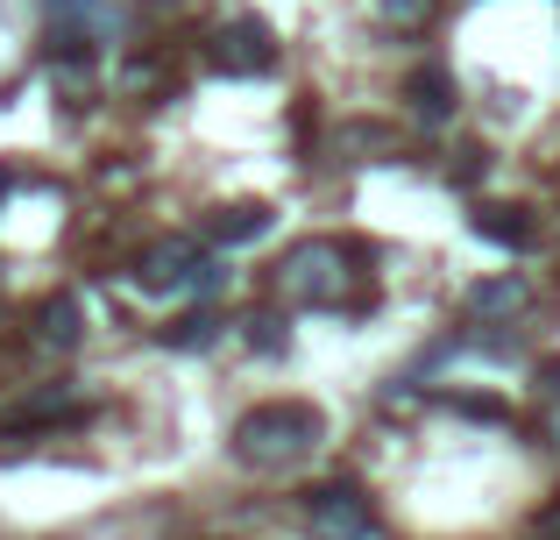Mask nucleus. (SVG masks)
Returning a JSON list of instances; mask_svg holds the SVG:
<instances>
[{"instance_id": "nucleus-1", "label": "nucleus", "mask_w": 560, "mask_h": 540, "mask_svg": "<svg viewBox=\"0 0 560 540\" xmlns=\"http://www.w3.org/2000/svg\"><path fill=\"white\" fill-rule=\"evenodd\" d=\"M327 441V420H319V405H305V399H270V405H256V413H242L234 420V462L242 470H299L313 448Z\"/></svg>"}, {"instance_id": "nucleus-2", "label": "nucleus", "mask_w": 560, "mask_h": 540, "mask_svg": "<svg viewBox=\"0 0 560 540\" xmlns=\"http://www.w3.org/2000/svg\"><path fill=\"white\" fill-rule=\"evenodd\" d=\"M355 256L341 250V242H299V250H284V264H277V299L284 306H341L348 285H355Z\"/></svg>"}, {"instance_id": "nucleus-3", "label": "nucleus", "mask_w": 560, "mask_h": 540, "mask_svg": "<svg viewBox=\"0 0 560 540\" xmlns=\"http://www.w3.org/2000/svg\"><path fill=\"white\" fill-rule=\"evenodd\" d=\"M128 271H136V285H142V291H213L220 277H228V271H220L191 235H164V242H150V250H142Z\"/></svg>"}, {"instance_id": "nucleus-4", "label": "nucleus", "mask_w": 560, "mask_h": 540, "mask_svg": "<svg viewBox=\"0 0 560 540\" xmlns=\"http://www.w3.org/2000/svg\"><path fill=\"white\" fill-rule=\"evenodd\" d=\"M305 533L313 540H390V527L376 519V505L355 484H319L305 498Z\"/></svg>"}, {"instance_id": "nucleus-5", "label": "nucleus", "mask_w": 560, "mask_h": 540, "mask_svg": "<svg viewBox=\"0 0 560 540\" xmlns=\"http://www.w3.org/2000/svg\"><path fill=\"white\" fill-rule=\"evenodd\" d=\"M213 71H228V79H262V71L277 65V43H270V28L256 22V14H242V22H228L213 36Z\"/></svg>"}, {"instance_id": "nucleus-6", "label": "nucleus", "mask_w": 560, "mask_h": 540, "mask_svg": "<svg viewBox=\"0 0 560 540\" xmlns=\"http://www.w3.org/2000/svg\"><path fill=\"white\" fill-rule=\"evenodd\" d=\"M79 413H85L79 384H43V391H28V399L0 405V427H50V420H79Z\"/></svg>"}, {"instance_id": "nucleus-7", "label": "nucleus", "mask_w": 560, "mask_h": 540, "mask_svg": "<svg viewBox=\"0 0 560 540\" xmlns=\"http://www.w3.org/2000/svg\"><path fill=\"white\" fill-rule=\"evenodd\" d=\"M405 100H411V114H419V122H447V114L462 107V85H454L447 65H419L405 79Z\"/></svg>"}, {"instance_id": "nucleus-8", "label": "nucleus", "mask_w": 560, "mask_h": 540, "mask_svg": "<svg viewBox=\"0 0 560 540\" xmlns=\"http://www.w3.org/2000/svg\"><path fill=\"white\" fill-rule=\"evenodd\" d=\"M468 313L476 320H518L525 306H533V285H525L518 271H504V277H482V285H468Z\"/></svg>"}, {"instance_id": "nucleus-9", "label": "nucleus", "mask_w": 560, "mask_h": 540, "mask_svg": "<svg viewBox=\"0 0 560 540\" xmlns=\"http://www.w3.org/2000/svg\"><path fill=\"white\" fill-rule=\"evenodd\" d=\"M476 235L497 242V250H539L533 207H476Z\"/></svg>"}, {"instance_id": "nucleus-10", "label": "nucleus", "mask_w": 560, "mask_h": 540, "mask_svg": "<svg viewBox=\"0 0 560 540\" xmlns=\"http://www.w3.org/2000/svg\"><path fill=\"white\" fill-rule=\"evenodd\" d=\"M79 299H71V291H57V299H43L36 306V342L43 348H79Z\"/></svg>"}, {"instance_id": "nucleus-11", "label": "nucleus", "mask_w": 560, "mask_h": 540, "mask_svg": "<svg viewBox=\"0 0 560 540\" xmlns=\"http://www.w3.org/2000/svg\"><path fill=\"white\" fill-rule=\"evenodd\" d=\"M213 235H220V242H256V235H270V207H262V199L220 207V214H213Z\"/></svg>"}, {"instance_id": "nucleus-12", "label": "nucleus", "mask_w": 560, "mask_h": 540, "mask_svg": "<svg viewBox=\"0 0 560 540\" xmlns=\"http://www.w3.org/2000/svg\"><path fill=\"white\" fill-rule=\"evenodd\" d=\"M433 8H440V0H376V14L390 28H425V22H433Z\"/></svg>"}, {"instance_id": "nucleus-13", "label": "nucleus", "mask_w": 560, "mask_h": 540, "mask_svg": "<svg viewBox=\"0 0 560 540\" xmlns=\"http://www.w3.org/2000/svg\"><path fill=\"white\" fill-rule=\"evenodd\" d=\"M164 342L171 348H206V342H213V320L191 313V320H178V328H164Z\"/></svg>"}, {"instance_id": "nucleus-14", "label": "nucleus", "mask_w": 560, "mask_h": 540, "mask_svg": "<svg viewBox=\"0 0 560 540\" xmlns=\"http://www.w3.org/2000/svg\"><path fill=\"white\" fill-rule=\"evenodd\" d=\"M454 179H462V185H476V179H482V150H462V164H454Z\"/></svg>"}, {"instance_id": "nucleus-15", "label": "nucleus", "mask_w": 560, "mask_h": 540, "mask_svg": "<svg viewBox=\"0 0 560 540\" xmlns=\"http://www.w3.org/2000/svg\"><path fill=\"white\" fill-rule=\"evenodd\" d=\"M539 540H560V505H553V513H539Z\"/></svg>"}, {"instance_id": "nucleus-16", "label": "nucleus", "mask_w": 560, "mask_h": 540, "mask_svg": "<svg viewBox=\"0 0 560 540\" xmlns=\"http://www.w3.org/2000/svg\"><path fill=\"white\" fill-rule=\"evenodd\" d=\"M539 384H547V391H560V363H539Z\"/></svg>"}, {"instance_id": "nucleus-17", "label": "nucleus", "mask_w": 560, "mask_h": 540, "mask_svg": "<svg viewBox=\"0 0 560 540\" xmlns=\"http://www.w3.org/2000/svg\"><path fill=\"white\" fill-rule=\"evenodd\" d=\"M57 8H65V14H71V8H85V0H57Z\"/></svg>"}, {"instance_id": "nucleus-18", "label": "nucleus", "mask_w": 560, "mask_h": 540, "mask_svg": "<svg viewBox=\"0 0 560 540\" xmlns=\"http://www.w3.org/2000/svg\"><path fill=\"white\" fill-rule=\"evenodd\" d=\"M0 193H8V171H0Z\"/></svg>"}]
</instances>
